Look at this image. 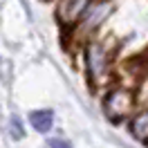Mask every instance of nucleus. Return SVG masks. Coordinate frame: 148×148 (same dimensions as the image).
I'll list each match as a JSON object with an SVG mask.
<instances>
[{"mask_svg": "<svg viewBox=\"0 0 148 148\" xmlns=\"http://www.w3.org/2000/svg\"><path fill=\"white\" fill-rule=\"evenodd\" d=\"M132 94L126 92V90H114L106 97V101H103V108H106V114L110 117L112 121H119L123 119L130 110H132Z\"/></svg>", "mask_w": 148, "mask_h": 148, "instance_id": "1", "label": "nucleus"}, {"mask_svg": "<svg viewBox=\"0 0 148 148\" xmlns=\"http://www.w3.org/2000/svg\"><path fill=\"white\" fill-rule=\"evenodd\" d=\"M130 130H132V135H135L141 144H148V108H146V110H141L137 117L132 119Z\"/></svg>", "mask_w": 148, "mask_h": 148, "instance_id": "2", "label": "nucleus"}, {"mask_svg": "<svg viewBox=\"0 0 148 148\" xmlns=\"http://www.w3.org/2000/svg\"><path fill=\"white\" fill-rule=\"evenodd\" d=\"M29 121H32V126L38 132H47L52 128V123H54V112L52 110H34L29 114Z\"/></svg>", "mask_w": 148, "mask_h": 148, "instance_id": "3", "label": "nucleus"}, {"mask_svg": "<svg viewBox=\"0 0 148 148\" xmlns=\"http://www.w3.org/2000/svg\"><path fill=\"white\" fill-rule=\"evenodd\" d=\"M11 135L14 137H23V130H20V121H18V117H11Z\"/></svg>", "mask_w": 148, "mask_h": 148, "instance_id": "4", "label": "nucleus"}, {"mask_svg": "<svg viewBox=\"0 0 148 148\" xmlns=\"http://www.w3.org/2000/svg\"><path fill=\"white\" fill-rule=\"evenodd\" d=\"M47 146H52V148H72L70 144H67V141H63V139H52Z\"/></svg>", "mask_w": 148, "mask_h": 148, "instance_id": "5", "label": "nucleus"}]
</instances>
